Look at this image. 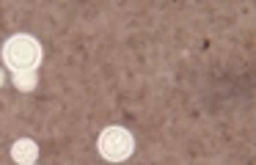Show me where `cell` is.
Listing matches in <instances>:
<instances>
[{
    "instance_id": "cell-5",
    "label": "cell",
    "mask_w": 256,
    "mask_h": 165,
    "mask_svg": "<svg viewBox=\"0 0 256 165\" xmlns=\"http://www.w3.org/2000/svg\"><path fill=\"white\" fill-rule=\"evenodd\" d=\"M0 86H3V72H0Z\"/></svg>"
},
{
    "instance_id": "cell-1",
    "label": "cell",
    "mask_w": 256,
    "mask_h": 165,
    "mask_svg": "<svg viewBox=\"0 0 256 165\" xmlns=\"http://www.w3.org/2000/svg\"><path fill=\"white\" fill-rule=\"evenodd\" d=\"M0 58L6 64V69L12 74H22V72H36L42 66L44 58V50H42L39 38L30 36V33H14L3 42L0 50Z\"/></svg>"
},
{
    "instance_id": "cell-3",
    "label": "cell",
    "mask_w": 256,
    "mask_h": 165,
    "mask_svg": "<svg viewBox=\"0 0 256 165\" xmlns=\"http://www.w3.org/2000/svg\"><path fill=\"white\" fill-rule=\"evenodd\" d=\"M12 160L17 165H34L39 160V143L30 138H17L12 143Z\"/></svg>"
},
{
    "instance_id": "cell-4",
    "label": "cell",
    "mask_w": 256,
    "mask_h": 165,
    "mask_svg": "<svg viewBox=\"0 0 256 165\" xmlns=\"http://www.w3.org/2000/svg\"><path fill=\"white\" fill-rule=\"evenodd\" d=\"M14 80V88L17 91H34L36 86H39V74L36 72H22V74H12Z\"/></svg>"
},
{
    "instance_id": "cell-2",
    "label": "cell",
    "mask_w": 256,
    "mask_h": 165,
    "mask_svg": "<svg viewBox=\"0 0 256 165\" xmlns=\"http://www.w3.org/2000/svg\"><path fill=\"white\" fill-rule=\"evenodd\" d=\"M96 148H100V154L108 162H124L135 152V138L124 126H108V130H102L100 140H96Z\"/></svg>"
},
{
    "instance_id": "cell-6",
    "label": "cell",
    "mask_w": 256,
    "mask_h": 165,
    "mask_svg": "<svg viewBox=\"0 0 256 165\" xmlns=\"http://www.w3.org/2000/svg\"><path fill=\"white\" fill-rule=\"evenodd\" d=\"M34 165H36V162H34Z\"/></svg>"
}]
</instances>
